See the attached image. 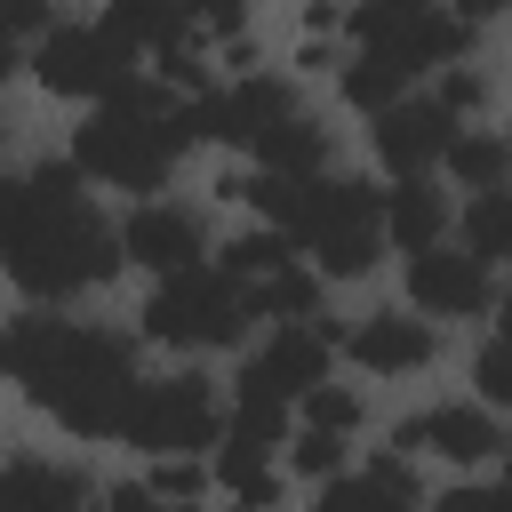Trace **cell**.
<instances>
[{"label":"cell","instance_id":"cell-6","mask_svg":"<svg viewBox=\"0 0 512 512\" xmlns=\"http://www.w3.org/2000/svg\"><path fill=\"white\" fill-rule=\"evenodd\" d=\"M8 72L40 96V104H56V112H88V104H104L112 88H128L144 64L104 32V16H56L32 48H8Z\"/></svg>","mask_w":512,"mask_h":512},{"label":"cell","instance_id":"cell-17","mask_svg":"<svg viewBox=\"0 0 512 512\" xmlns=\"http://www.w3.org/2000/svg\"><path fill=\"white\" fill-rule=\"evenodd\" d=\"M304 256H312L336 288H360V280H376V272H384L392 240H384V216H352V224L312 232V240H304Z\"/></svg>","mask_w":512,"mask_h":512},{"label":"cell","instance_id":"cell-34","mask_svg":"<svg viewBox=\"0 0 512 512\" xmlns=\"http://www.w3.org/2000/svg\"><path fill=\"white\" fill-rule=\"evenodd\" d=\"M480 328H496V336H512V272L496 280V304H488V320Z\"/></svg>","mask_w":512,"mask_h":512},{"label":"cell","instance_id":"cell-19","mask_svg":"<svg viewBox=\"0 0 512 512\" xmlns=\"http://www.w3.org/2000/svg\"><path fill=\"white\" fill-rule=\"evenodd\" d=\"M288 256H304V240H296L288 224H272V216H232V224L216 232V264H224L240 288H256V280L280 272Z\"/></svg>","mask_w":512,"mask_h":512},{"label":"cell","instance_id":"cell-4","mask_svg":"<svg viewBox=\"0 0 512 512\" xmlns=\"http://www.w3.org/2000/svg\"><path fill=\"white\" fill-rule=\"evenodd\" d=\"M136 336L160 352V360H232L256 344V304L248 288L208 256V264H184V272H160L136 288Z\"/></svg>","mask_w":512,"mask_h":512},{"label":"cell","instance_id":"cell-2","mask_svg":"<svg viewBox=\"0 0 512 512\" xmlns=\"http://www.w3.org/2000/svg\"><path fill=\"white\" fill-rule=\"evenodd\" d=\"M0 272H8V296H32V304H96L104 288H120L128 272L120 208L96 200V184L64 144L24 152L8 168Z\"/></svg>","mask_w":512,"mask_h":512},{"label":"cell","instance_id":"cell-12","mask_svg":"<svg viewBox=\"0 0 512 512\" xmlns=\"http://www.w3.org/2000/svg\"><path fill=\"white\" fill-rule=\"evenodd\" d=\"M464 120L432 96V88H408L400 104H384L376 120H360V144H368V168L384 176H416V168H440L448 160V136Z\"/></svg>","mask_w":512,"mask_h":512},{"label":"cell","instance_id":"cell-13","mask_svg":"<svg viewBox=\"0 0 512 512\" xmlns=\"http://www.w3.org/2000/svg\"><path fill=\"white\" fill-rule=\"evenodd\" d=\"M0 488L16 504H40V512H88L104 496V472L88 464V448H32V440H8L0 456Z\"/></svg>","mask_w":512,"mask_h":512},{"label":"cell","instance_id":"cell-10","mask_svg":"<svg viewBox=\"0 0 512 512\" xmlns=\"http://www.w3.org/2000/svg\"><path fill=\"white\" fill-rule=\"evenodd\" d=\"M344 320H352V312H336V304H328L320 320H264L256 344L232 352V376H240V384H264V392H280V400H304L320 376L344 368Z\"/></svg>","mask_w":512,"mask_h":512},{"label":"cell","instance_id":"cell-35","mask_svg":"<svg viewBox=\"0 0 512 512\" xmlns=\"http://www.w3.org/2000/svg\"><path fill=\"white\" fill-rule=\"evenodd\" d=\"M496 480H504V504H512V432H504V456H496Z\"/></svg>","mask_w":512,"mask_h":512},{"label":"cell","instance_id":"cell-14","mask_svg":"<svg viewBox=\"0 0 512 512\" xmlns=\"http://www.w3.org/2000/svg\"><path fill=\"white\" fill-rule=\"evenodd\" d=\"M408 88H424V64L408 56V40H352L344 72L328 80V104L344 120H376L384 104H400Z\"/></svg>","mask_w":512,"mask_h":512},{"label":"cell","instance_id":"cell-5","mask_svg":"<svg viewBox=\"0 0 512 512\" xmlns=\"http://www.w3.org/2000/svg\"><path fill=\"white\" fill-rule=\"evenodd\" d=\"M232 424V376H216L208 360H168V368H144L136 384V408H128V432H120V456H208Z\"/></svg>","mask_w":512,"mask_h":512},{"label":"cell","instance_id":"cell-31","mask_svg":"<svg viewBox=\"0 0 512 512\" xmlns=\"http://www.w3.org/2000/svg\"><path fill=\"white\" fill-rule=\"evenodd\" d=\"M296 32H312V40H352V0H296Z\"/></svg>","mask_w":512,"mask_h":512},{"label":"cell","instance_id":"cell-28","mask_svg":"<svg viewBox=\"0 0 512 512\" xmlns=\"http://www.w3.org/2000/svg\"><path fill=\"white\" fill-rule=\"evenodd\" d=\"M344 56H352V40H312V32H296L280 64H288V72H296L304 88H328V80L344 72Z\"/></svg>","mask_w":512,"mask_h":512},{"label":"cell","instance_id":"cell-7","mask_svg":"<svg viewBox=\"0 0 512 512\" xmlns=\"http://www.w3.org/2000/svg\"><path fill=\"white\" fill-rule=\"evenodd\" d=\"M504 432H512V416L488 408L472 384L464 392H432V400H416V408H400L384 424V440L408 448V456H424L432 472H496Z\"/></svg>","mask_w":512,"mask_h":512},{"label":"cell","instance_id":"cell-18","mask_svg":"<svg viewBox=\"0 0 512 512\" xmlns=\"http://www.w3.org/2000/svg\"><path fill=\"white\" fill-rule=\"evenodd\" d=\"M448 184L456 192H488V184H512V120L504 112H488V120H464L456 136H448Z\"/></svg>","mask_w":512,"mask_h":512},{"label":"cell","instance_id":"cell-22","mask_svg":"<svg viewBox=\"0 0 512 512\" xmlns=\"http://www.w3.org/2000/svg\"><path fill=\"white\" fill-rule=\"evenodd\" d=\"M296 416H304V424H328V432L368 440V432H376V384H368V376H352V368H336V376H320V384L296 400Z\"/></svg>","mask_w":512,"mask_h":512},{"label":"cell","instance_id":"cell-15","mask_svg":"<svg viewBox=\"0 0 512 512\" xmlns=\"http://www.w3.org/2000/svg\"><path fill=\"white\" fill-rule=\"evenodd\" d=\"M456 184H448V168H416V176H384V240H392V256H408V248H432V240H448L456 232Z\"/></svg>","mask_w":512,"mask_h":512},{"label":"cell","instance_id":"cell-9","mask_svg":"<svg viewBox=\"0 0 512 512\" xmlns=\"http://www.w3.org/2000/svg\"><path fill=\"white\" fill-rule=\"evenodd\" d=\"M224 208L208 192H144V200H120V240H128V272L136 280H160V272H184V264H208L216 256V224Z\"/></svg>","mask_w":512,"mask_h":512},{"label":"cell","instance_id":"cell-27","mask_svg":"<svg viewBox=\"0 0 512 512\" xmlns=\"http://www.w3.org/2000/svg\"><path fill=\"white\" fill-rule=\"evenodd\" d=\"M464 384H472L488 408H504V416H512V336L480 328V344L464 352Z\"/></svg>","mask_w":512,"mask_h":512},{"label":"cell","instance_id":"cell-32","mask_svg":"<svg viewBox=\"0 0 512 512\" xmlns=\"http://www.w3.org/2000/svg\"><path fill=\"white\" fill-rule=\"evenodd\" d=\"M56 16H64V0H8V48H32Z\"/></svg>","mask_w":512,"mask_h":512},{"label":"cell","instance_id":"cell-33","mask_svg":"<svg viewBox=\"0 0 512 512\" xmlns=\"http://www.w3.org/2000/svg\"><path fill=\"white\" fill-rule=\"evenodd\" d=\"M448 8H456V16H472L480 32H488V24H512V0H448Z\"/></svg>","mask_w":512,"mask_h":512},{"label":"cell","instance_id":"cell-29","mask_svg":"<svg viewBox=\"0 0 512 512\" xmlns=\"http://www.w3.org/2000/svg\"><path fill=\"white\" fill-rule=\"evenodd\" d=\"M184 16H192V32L200 40H240V32H256V0H184Z\"/></svg>","mask_w":512,"mask_h":512},{"label":"cell","instance_id":"cell-25","mask_svg":"<svg viewBox=\"0 0 512 512\" xmlns=\"http://www.w3.org/2000/svg\"><path fill=\"white\" fill-rule=\"evenodd\" d=\"M456 240H472L496 272H512V184L464 192V200H456Z\"/></svg>","mask_w":512,"mask_h":512},{"label":"cell","instance_id":"cell-30","mask_svg":"<svg viewBox=\"0 0 512 512\" xmlns=\"http://www.w3.org/2000/svg\"><path fill=\"white\" fill-rule=\"evenodd\" d=\"M96 504H104V512H160V496H152L144 464H136V472H128V464H120V472H104V496H96Z\"/></svg>","mask_w":512,"mask_h":512},{"label":"cell","instance_id":"cell-16","mask_svg":"<svg viewBox=\"0 0 512 512\" xmlns=\"http://www.w3.org/2000/svg\"><path fill=\"white\" fill-rule=\"evenodd\" d=\"M256 160H264V168H280V176H320V168H336V160H344V128H336L320 104H304L296 120H280V128L256 144Z\"/></svg>","mask_w":512,"mask_h":512},{"label":"cell","instance_id":"cell-1","mask_svg":"<svg viewBox=\"0 0 512 512\" xmlns=\"http://www.w3.org/2000/svg\"><path fill=\"white\" fill-rule=\"evenodd\" d=\"M144 352L152 344L136 336V320L120 328V320H96L80 304L16 296L8 328H0V376L16 384V400L32 416H48L80 448H120L136 384H144Z\"/></svg>","mask_w":512,"mask_h":512},{"label":"cell","instance_id":"cell-3","mask_svg":"<svg viewBox=\"0 0 512 512\" xmlns=\"http://www.w3.org/2000/svg\"><path fill=\"white\" fill-rule=\"evenodd\" d=\"M64 152L80 160V176H88L96 192L144 200V192H168L200 144H192V128H184V96L160 88L152 72H136L128 88H112L104 104H88V112L64 128Z\"/></svg>","mask_w":512,"mask_h":512},{"label":"cell","instance_id":"cell-26","mask_svg":"<svg viewBox=\"0 0 512 512\" xmlns=\"http://www.w3.org/2000/svg\"><path fill=\"white\" fill-rule=\"evenodd\" d=\"M424 88H432V96H440V104H448L456 120H488V112L504 104V72H496L488 56H464V64H440V72H432Z\"/></svg>","mask_w":512,"mask_h":512},{"label":"cell","instance_id":"cell-23","mask_svg":"<svg viewBox=\"0 0 512 512\" xmlns=\"http://www.w3.org/2000/svg\"><path fill=\"white\" fill-rule=\"evenodd\" d=\"M280 464H288V472H296V488L312 496V488H328L336 472H352V464H360V440H352V432H328V424H304V416H296V432H288Z\"/></svg>","mask_w":512,"mask_h":512},{"label":"cell","instance_id":"cell-11","mask_svg":"<svg viewBox=\"0 0 512 512\" xmlns=\"http://www.w3.org/2000/svg\"><path fill=\"white\" fill-rule=\"evenodd\" d=\"M400 264V296L416 304V312H432V320H448V328H480L488 320V304H496V264L472 248V240H432V248H408V256H392Z\"/></svg>","mask_w":512,"mask_h":512},{"label":"cell","instance_id":"cell-8","mask_svg":"<svg viewBox=\"0 0 512 512\" xmlns=\"http://www.w3.org/2000/svg\"><path fill=\"white\" fill-rule=\"evenodd\" d=\"M448 336H456L448 320L416 312L408 296H384V304H360L344 320V368L368 384H416L448 360Z\"/></svg>","mask_w":512,"mask_h":512},{"label":"cell","instance_id":"cell-21","mask_svg":"<svg viewBox=\"0 0 512 512\" xmlns=\"http://www.w3.org/2000/svg\"><path fill=\"white\" fill-rule=\"evenodd\" d=\"M96 16H104V32H112L136 64H152L168 40H184V32H192L184 0H96Z\"/></svg>","mask_w":512,"mask_h":512},{"label":"cell","instance_id":"cell-24","mask_svg":"<svg viewBox=\"0 0 512 512\" xmlns=\"http://www.w3.org/2000/svg\"><path fill=\"white\" fill-rule=\"evenodd\" d=\"M136 464H144V480H152L160 512H200V504H224V488H216V456L176 448V456H136Z\"/></svg>","mask_w":512,"mask_h":512},{"label":"cell","instance_id":"cell-20","mask_svg":"<svg viewBox=\"0 0 512 512\" xmlns=\"http://www.w3.org/2000/svg\"><path fill=\"white\" fill-rule=\"evenodd\" d=\"M248 304H256V320H320V312L336 304V280H328L312 256H288L280 272H264V280L248 288Z\"/></svg>","mask_w":512,"mask_h":512}]
</instances>
